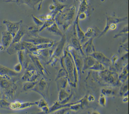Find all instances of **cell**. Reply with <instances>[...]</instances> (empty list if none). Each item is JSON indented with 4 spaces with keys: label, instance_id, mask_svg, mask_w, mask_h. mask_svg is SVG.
<instances>
[{
    "label": "cell",
    "instance_id": "obj_4",
    "mask_svg": "<svg viewBox=\"0 0 129 114\" xmlns=\"http://www.w3.org/2000/svg\"><path fill=\"white\" fill-rule=\"evenodd\" d=\"M14 37L7 30L2 32V44L4 46L5 49H8L11 45L13 42Z\"/></svg>",
    "mask_w": 129,
    "mask_h": 114
},
{
    "label": "cell",
    "instance_id": "obj_9",
    "mask_svg": "<svg viewBox=\"0 0 129 114\" xmlns=\"http://www.w3.org/2000/svg\"><path fill=\"white\" fill-rule=\"evenodd\" d=\"M10 103L8 102L7 100L4 98L0 97V108L2 109H8L9 108Z\"/></svg>",
    "mask_w": 129,
    "mask_h": 114
},
{
    "label": "cell",
    "instance_id": "obj_3",
    "mask_svg": "<svg viewBox=\"0 0 129 114\" xmlns=\"http://www.w3.org/2000/svg\"><path fill=\"white\" fill-rule=\"evenodd\" d=\"M23 23V20L17 22H13L9 20H4L3 23L7 27V30L13 35L14 37L20 29L21 25Z\"/></svg>",
    "mask_w": 129,
    "mask_h": 114
},
{
    "label": "cell",
    "instance_id": "obj_11",
    "mask_svg": "<svg viewBox=\"0 0 129 114\" xmlns=\"http://www.w3.org/2000/svg\"><path fill=\"white\" fill-rule=\"evenodd\" d=\"M17 54L18 56V59L19 63L23 65L24 66V51H19L17 52Z\"/></svg>",
    "mask_w": 129,
    "mask_h": 114
},
{
    "label": "cell",
    "instance_id": "obj_6",
    "mask_svg": "<svg viewBox=\"0 0 129 114\" xmlns=\"http://www.w3.org/2000/svg\"><path fill=\"white\" fill-rule=\"evenodd\" d=\"M25 34V33L24 30L20 29V30L19 31L18 33H17L15 36L14 37L13 42L12 44H15L20 42L22 39L23 37L24 36Z\"/></svg>",
    "mask_w": 129,
    "mask_h": 114
},
{
    "label": "cell",
    "instance_id": "obj_1",
    "mask_svg": "<svg viewBox=\"0 0 129 114\" xmlns=\"http://www.w3.org/2000/svg\"><path fill=\"white\" fill-rule=\"evenodd\" d=\"M0 89L4 99H13L17 90V80L13 77L0 75Z\"/></svg>",
    "mask_w": 129,
    "mask_h": 114
},
{
    "label": "cell",
    "instance_id": "obj_16",
    "mask_svg": "<svg viewBox=\"0 0 129 114\" xmlns=\"http://www.w3.org/2000/svg\"><path fill=\"white\" fill-rule=\"evenodd\" d=\"M59 1L61 2H64L65 1H66V0H59Z\"/></svg>",
    "mask_w": 129,
    "mask_h": 114
},
{
    "label": "cell",
    "instance_id": "obj_5",
    "mask_svg": "<svg viewBox=\"0 0 129 114\" xmlns=\"http://www.w3.org/2000/svg\"><path fill=\"white\" fill-rule=\"evenodd\" d=\"M18 73L15 72L14 69L0 64V75L9 76L14 77L17 76Z\"/></svg>",
    "mask_w": 129,
    "mask_h": 114
},
{
    "label": "cell",
    "instance_id": "obj_8",
    "mask_svg": "<svg viewBox=\"0 0 129 114\" xmlns=\"http://www.w3.org/2000/svg\"><path fill=\"white\" fill-rule=\"evenodd\" d=\"M22 102L16 100L13 102L10 103L9 108L13 110H21V107L22 106Z\"/></svg>",
    "mask_w": 129,
    "mask_h": 114
},
{
    "label": "cell",
    "instance_id": "obj_17",
    "mask_svg": "<svg viewBox=\"0 0 129 114\" xmlns=\"http://www.w3.org/2000/svg\"><path fill=\"white\" fill-rule=\"evenodd\" d=\"M2 92H1V89H0V97H1V96H2Z\"/></svg>",
    "mask_w": 129,
    "mask_h": 114
},
{
    "label": "cell",
    "instance_id": "obj_2",
    "mask_svg": "<svg viewBox=\"0 0 129 114\" xmlns=\"http://www.w3.org/2000/svg\"><path fill=\"white\" fill-rule=\"evenodd\" d=\"M24 66L25 67L26 71L24 75L22 76V80L24 82H37L38 78V73L32 63H27Z\"/></svg>",
    "mask_w": 129,
    "mask_h": 114
},
{
    "label": "cell",
    "instance_id": "obj_7",
    "mask_svg": "<svg viewBox=\"0 0 129 114\" xmlns=\"http://www.w3.org/2000/svg\"><path fill=\"white\" fill-rule=\"evenodd\" d=\"M38 82L26 81L23 83V89L24 91H27L29 90H32L34 88Z\"/></svg>",
    "mask_w": 129,
    "mask_h": 114
},
{
    "label": "cell",
    "instance_id": "obj_13",
    "mask_svg": "<svg viewBox=\"0 0 129 114\" xmlns=\"http://www.w3.org/2000/svg\"><path fill=\"white\" fill-rule=\"evenodd\" d=\"M33 17V20H34V21L35 22V23H36V24L38 25H41L43 24V22L42 21H41V20H38V19H37V18L36 17V16H34Z\"/></svg>",
    "mask_w": 129,
    "mask_h": 114
},
{
    "label": "cell",
    "instance_id": "obj_14",
    "mask_svg": "<svg viewBox=\"0 0 129 114\" xmlns=\"http://www.w3.org/2000/svg\"><path fill=\"white\" fill-rule=\"evenodd\" d=\"M21 0H7V2H16L17 3H20Z\"/></svg>",
    "mask_w": 129,
    "mask_h": 114
},
{
    "label": "cell",
    "instance_id": "obj_10",
    "mask_svg": "<svg viewBox=\"0 0 129 114\" xmlns=\"http://www.w3.org/2000/svg\"><path fill=\"white\" fill-rule=\"evenodd\" d=\"M35 104V103L29 102H22L21 110H23V109L32 107V106H34Z\"/></svg>",
    "mask_w": 129,
    "mask_h": 114
},
{
    "label": "cell",
    "instance_id": "obj_15",
    "mask_svg": "<svg viewBox=\"0 0 129 114\" xmlns=\"http://www.w3.org/2000/svg\"><path fill=\"white\" fill-rule=\"evenodd\" d=\"M5 49V48H4V46H3L2 44L0 43V51H3Z\"/></svg>",
    "mask_w": 129,
    "mask_h": 114
},
{
    "label": "cell",
    "instance_id": "obj_12",
    "mask_svg": "<svg viewBox=\"0 0 129 114\" xmlns=\"http://www.w3.org/2000/svg\"><path fill=\"white\" fill-rule=\"evenodd\" d=\"M23 67H24V66L23 65L19 62V63L16 64L14 66V70L17 73H19L22 71V70L23 69Z\"/></svg>",
    "mask_w": 129,
    "mask_h": 114
}]
</instances>
